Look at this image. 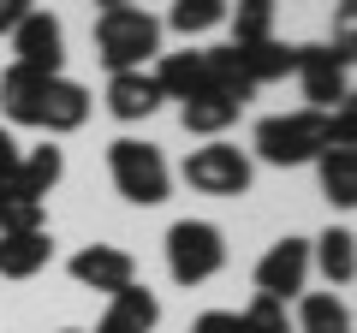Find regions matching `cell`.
Wrapping results in <instances>:
<instances>
[{
	"mask_svg": "<svg viewBox=\"0 0 357 333\" xmlns=\"http://www.w3.org/2000/svg\"><path fill=\"white\" fill-rule=\"evenodd\" d=\"M155 107H161V90H155L149 72H114L107 77V114H114L119 125H137Z\"/></svg>",
	"mask_w": 357,
	"mask_h": 333,
	"instance_id": "obj_14",
	"label": "cell"
},
{
	"mask_svg": "<svg viewBox=\"0 0 357 333\" xmlns=\"http://www.w3.org/2000/svg\"><path fill=\"white\" fill-rule=\"evenodd\" d=\"M227 24V0H173L161 30H178V36H203V30Z\"/></svg>",
	"mask_w": 357,
	"mask_h": 333,
	"instance_id": "obj_22",
	"label": "cell"
},
{
	"mask_svg": "<svg viewBox=\"0 0 357 333\" xmlns=\"http://www.w3.org/2000/svg\"><path fill=\"white\" fill-rule=\"evenodd\" d=\"M227 24H232V48L274 36V0H227Z\"/></svg>",
	"mask_w": 357,
	"mask_h": 333,
	"instance_id": "obj_20",
	"label": "cell"
},
{
	"mask_svg": "<svg viewBox=\"0 0 357 333\" xmlns=\"http://www.w3.org/2000/svg\"><path fill=\"white\" fill-rule=\"evenodd\" d=\"M250 149L268 166H304V161H316L328 149V114H310V107H298V114H268L256 125Z\"/></svg>",
	"mask_w": 357,
	"mask_h": 333,
	"instance_id": "obj_3",
	"label": "cell"
},
{
	"mask_svg": "<svg viewBox=\"0 0 357 333\" xmlns=\"http://www.w3.org/2000/svg\"><path fill=\"white\" fill-rule=\"evenodd\" d=\"M13 65L42 72V77H60V65H66V30H60L54 13L30 6V13L18 18V30H13Z\"/></svg>",
	"mask_w": 357,
	"mask_h": 333,
	"instance_id": "obj_8",
	"label": "cell"
},
{
	"mask_svg": "<svg viewBox=\"0 0 357 333\" xmlns=\"http://www.w3.org/2000/svg\"><path fill=\"white\" fill-rule=\"evenodd\" d=\"M155 90H161V102H191L197 90H203V48H185V54H161V65H155Z\"/></svg>",
	"mask_w": 357,
	"mask_h": 333,
	"instance_id": "obj_17",
	"label": "cell"
},
{
	"mask_svg": "<svg viewBox=\"0 0 357 333\" xmlns=\"http://www.w3.org/2000/svg\"><path fill=\"white\" fill-rule=\"evenodd\" d=\"M84 119H89V90H84V84H72V77L60 72V77H42V84H36L24 125L48 131V143H54V137H66V131H77Z\"/></svg>",
	"mask_w": 357,
	"mask_h": 333,
	"instance_id": "obj_7",
	"label": "cell"
},
{
	"mask_svg": "<svg viewBox=\"0 0 357 333\" xmlns=\"http://www.w3.org/2000/svg\"><path fill=\"white\" fill-rule=\"evenodd\" d=\"M351 60H357V54L333 48V42H310V48H298L292 77L304 84L310 114H333L340 102H351Z\"/></svg>",
	"mask_w": 357,
	"mask_h": 333,
	"instance_id": "obj_5",
	"label": "cell"
},
{
	"mask_svg": "<svg viewBox=\"0 0 357 333\" xmlns=\"http://www.w3.org/2000/svg\"><path fill=\"white\" fill-rule=\"evenodd\" d=\"M54 262V238L42 232H0V280H36Z\"/></svg>",
	"mask_w": 357,
	"mask_h": 333,
	"instance_id": "obj_12",
	"label": "cell"
},
{
	"mask_svg": "<svg viewBox=\"0 0 357 333\" xmlns=\"http://www.w3.org/2000/svg\"><path fill=\"white\" fill-rule=\"evenodd\" d=\"M24 13H30V0H0V36H13Z\"/></svg>",
	"mask_w": 357,
	"mask_h": 333,
	"instance_id": "obj_28",
	"label": "cell"
},
{
	"mask_svg": "<svg viewBox=\"0 0 357 333\" xmlns=\"http://www.w3.org/2000/svg\"><path fill=\"white\" fill-rule=\"evenodd\" d=\"M316 173H321V196H328L333 208L357 203V149H321Z\"/></svg>",
	"mask_w": 357,
	"mask_h": 333,
	"instance_id": "obj_19",
	"label": "cell"
},
{
	"mask_svg": "<svg viewBox=\"0 0 357 333\" xmlns=\"http://www.w3.org/2000/svg\"><path fill=\"white\" fill-rule=\"evenodd\" d=\"M178 173H185V185H191V191H203V196H244V191H250V179H256L250 155H244L238 143H227V137L191 149Z\"/></svg>",
	"mask_w": 357,
	"mask_h": 333,
	"instance_id": "obj_6",
	"label": "cell"
},
{
	"mask_svg": "<svg viewBox=\"0 0 357 333\" xmlns=\"http://www.w3.org/2000/svg\"><path fill=\"white\" fill-rule=\"evenodd\" d=\"M191 333H250V327H244L238 309H203V316L191 321Z\"/></svg>",
	"mask_w": 357,
	"mask_h": 333,
	"instance_id": "obj_26",
	"label": "cell"
},
{
	"mask_svg": "<svg viewBox=\"0 0 357 333\" xmlns=\"http://www.w3.org/2000/svg\"><path fill=\"white\" fill-rule=\"evenodd\" d=\"M298 65V42H280V36H268V42H250V48H238V72L250 90H268V84H280V77H292Z\"/></svg>",
	"mask_w": 357,
	"mask_h": 333,
	"instance_id": "obj_13",
	"label": "cell"
},
{
	"mask_svg": "<svg viewBox=\"0 0 357 333\" xmlns=\"http://www.w3.org/2000/svg\"><path fill=\"white\" fill-rule=\"evenodd\" d=\"M18 161H24V149H18V137L6 125H0V185H13V173H18Z\"/></svg>",
	"mask_w": 357,
	"mask_h": 333,
	"instance_id": "obj_27",
	"label": "cell"
},
{
	"mask_svg": "<svg viewBox=\"0 0 357 333\" xmlns=\"http://www.w3.org/2000/svg\"><path fill=\"white\" fill-rule=\"evenodd\" d=\"M328 149H357V95L328 114Z\"/></svg>",
	"mask_w": 357,
	"mask_h": 333,
	"instance_id": "obj_25",
	"label": "cell"
},
{
	"mask_svg": "<svg viewBox=\"0 0 357 333\" xmlns=\"http://www.w3.org/2000/svg\"><path fill=\"white\" fill-rule=\"evenodd\" d=\"M96 6H102V13H114V6H137V0H96Z\"/></svg>",
	"mask_w": 357,
	"mask_h": 333,
	"instance_id": "obj_29",
	"label": "cell"
},
{
	"mask_svg": "<svg viewBox=\"0 0 357 333\" xmlns=\"http://www.w3.org/2000/svg\"><path fill=\"white\" fill-rule=\"evenodd\" d=\"M66 333H77V327H66Z\"/></svg>",
	"mask_w": 357,
	"mask_h": 333,
	"instance_id": "obj_30",
	"label": "cell"
},
{
	"mask_svg": "<svg viewBox=\"0 0 357 333\" xmlns=\"http://www.w3.org/2000/svg\"><path fill=\"white\" fill-rule=\"evenodd\" d=\"M107 179H114V191L126 196V203L155 208V203H167V191H173V166H167V155L155 149V143L119 137V143H107Z\"/></svg>",
	"mask_w": 357,
	"mask_h": 333,
	"instance_id": "obj_2",
	"label": "cell"
},
{
	"mask_svg": "<svg viewBox=\"0 0 357 333\" xmlns=\"http://www.w3.org/2000/svg\"><path fill=\"white\" fill-rule=\"evenodd\" d=\"M238 316H244V327H250V333H286V304H280V297H262V292H256L250 309H238Z\"/></svg>",
	"mask_w": 357,
	"mask_h": 333,
	"instance_id": "obj_24",
	"label": "cell"
},
{
	"mask_svg": "<svg viewBox=\"0 0 357 333\" xmlns=\"http://www.w3.org/2000/svg\"><path fill=\"white\" fill-rule=\"evenodd\" d=\"M304 280H310V238H292V232L274 238V244H268V256L256 262V292L286 304V297L304 292Z\"/></svg>",
	"mask_w": 357,
	"mask_h": 333,
	"instance_id": "obj_9",
	"label": "cell"
},
{
	"mask_svg": "<svg viewBox=\"0 0 357 333\" xmlns=\"http://www.w3.org/2000/svg\"><path fill=\"white\" fill-rule=\"evenodd\" d=\"M155 321H161V297L149 292V286L131 280L126 292L107 297L102 321H96V333H155Z\"/></svg>",
	"mask_w": 357,
	"mask_h": 333,
	"instance_id": "obj_11",
	"label": "cell"
},
{
	"mask_svg": "<svg viewBox=\"0 0 357 333\" xmlns=\"http://www.w3.org/2000/svg\"><path fill=\"white\" fill-rule=\"evenodd\" d=\"M238 114H244V107L232 102V95H220V90H197L191 102H178V119H185V131H191V137H208V143H215Z\"/></svg>",
	"mask_w": 357,
	"mask_h": 333,
	"instance_id": "obj_16",
	"label": "cell"
},
{
	"mask_svg": "<svg viewBox=\"0 0 357 333\" xmlns=\"http://www.w3.org/2000/svg\"><path fill=\"white\" fill-rule=\"evenodd\" d=\"M298 327L304 333H351V309L333 292H304L298 297Z\"/></svg>",
	"mask_w": 357,
	"mask_h": 333,
	"instance_id": "obj_21",
	"label": "cell"
},
{
	"mask_svg": "<svg viewBox=\"0 0 357 333\" xmlns=\"http://www.w3.org/2000/svg\"><path fill=\"white\" fill-rule=\"evenodd\" d=\"M42 226H48V203L0 185V232H42Z\"/></svg>",
	"mask_w": 357,
	"mask_h": 333,
	"instance_id": "obj_23",
	"label": "cell"
},
{
	"mask_svg": "<svg viewBox=\"0 0 357 333\" xmlns=\"http://www.w3.org/2000/svg\"><path fill=\"white\" fill-rule=\"evenodd\" d=\"M60 173H66V149H54V143H42V149H24V161H18V173H13V191H24V196H48L54 185H60Z\"/></svg>",
	"mask_w": 357,
	"mask_h": 333,
	"instance_id": "obj_18",
	"label": "cell"
},
{
	"mask_svg": "<svg viewBox=\"0 0 357 333\" xmlns=\"http://www.w3.org/2000/svg\"><path fill=\"white\" fill-rule=\"evenodd\" d=\"M161 54V18L143 6H114L96 18V60L114 72H143V60Z\"/></svg>",
	"mask_w": 357,
	"mask_h": 333,
	"instance_id": "obj_1",
	"label": "cell"
},
{
	"mask_svg": "<svg viewBox=\"0 0 357 333\" xmlns=\"http://www.w3.org/2000/svg\"><path fill=\"white\" fill-rule=\"evenodd\" d=\"M72 280L114 297V292H126V286L137 280V262H131V250H119V244H84L72 256Z\"/></svg>",
	"mask_w": 357,
	"mask_h": 333,
	"instance_id": "obj_10",
	"label": "cell"
},
{
	"mask_svg": "<svg viewBox=\"0 0 357 333\" xmlns=\"http://www.w3.org/2000/svg\"><path fill=\"white\" fill-rule=\"evenodd\" d=\"M227 268V238L215 220H173L167 226V274L178 286H203Z\"/></svg>",
	"mask_w": 357,
	"mask_h": 333,
	"instance_id": "obj_4",
	"label": "cell"
},
{
	"mask_svg": "<svg viewBox=\"0 0 357 333\" xmlns=\"http://www.w3.org/2000/svg\"><path fill=\"white\" fill-rule=\"evenodd\" d=\"M310 268L328 274V286H351L357 280V238H351V226H328L321 238H310Z\"/></svg>",
	"mask_w": 357,
	"mask_h": 333,
	"instance_id": "obj_15",
	"label": "cell"
}]
</instances>
